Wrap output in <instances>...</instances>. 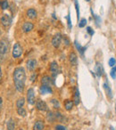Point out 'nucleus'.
Instances as JSON below:
<instances>
[{"mask_svg": "<svg viewBox=\"0 0 116 130\" xmlns=\"http://www.w3.org/2000/svg\"><path fill=\"white\" fill-rule=\"evenodd\" d=\"M17 114L19 115V116L22 117V118H25V117L27 116V110H26L23 107L19 108L17 109Z\"/></svg>", "mask_w": 116, "mask_h": 130, "instance_id": "25", "label": "nucleus"}, {"mask_svg": "<svg viewBox=\"0 0 116 130\" xmlns=\"http://www.w3.org/2000/svg\"><path fill=\"white\" fill-rule=\"evenodd\" d=\"M86 30H87V32H88V33H89V36H93L95 34V31H94V30H93L92 28L91 27H87L86 28Z\"/></svg>", "mask_w": 116, "mask_h": 130, "instance_id": "34", "label": "nucleus"}, {"mask_svg": "<svg viewBox=\"0 0 116 130\" xmlns=\"http://www.w3.org/2000/svg\"><path fill=\"white\" fill-rule=\"evenodd\" d=\"M1 35H2V30H1V28H0V37H1Z\"/></svg>", "mask_w": 116, "mask_h": 130, "instance_id": "39", "label": "nucleus"}, {"mask_svg": "<svg viewBox=\"0 0 116 130\" xmlns=\"http://www.w3.org/2000/svg\"><path fill=\"white\" fill-rule=\"evenodd\" d=\"M74 6H75V9H76V13H77V19L80 20V17H81V13H80V5L78 0H74Z\"/></svg>", "mask_w": 116, "mask_h": 130, "instance_id": "27", "label": "nucleus"}, {"mask_svg": "<svg viewBox=\"0 0 116 130\" xmlns=\"http://www.w3.org/2000/svg\"><path fill=\"white\" fill-rule=\"evenodd\" d=\"M26 16L30 20H35L36 18L37 17V12L35 8H29L26 11Z\"/></svg>", "mask_w": 116, "mask_h": 130, "instance_id": "13", "label": "nucleus"}, {"mask_svg": "<svg viewBox=\"0 0 116 130\" xmlns=\"http://www.w3.org/2000/svg\"><path fill=\"white\" fill-rule=\"evenodd\" d=\"M62 41H63V44H64L65 46H70V45H71V41H70L69 38H68L66 35L63 36V39H62Z\"/></svg>", "mask_w": 116, "mask_h": 130, "instance_id": "28", "label": "nucleus"}, {"mask_svg": "<svg viewBox=\"0 0 116 130\" xmlns=\"http://www.w3.org/2000/svg\"><path fill=\"white\" fill-rule=\"evenodd\" d=\"M26 101H27V103L30 105L35 104L36 103L35 90H34L32 87H30V88L27 90V93H26Z\"/></svg>", "mask_w": 116, "mask_h": 130, "instance_id": "5", "label": "nucleus"}, {"mask_svg": "<svg viewBox=\"0 0 116 130\" xmlns=\"http://www.w3.org/2000/svg\"><path fill=\"white\" fill-rule=\"evenodd\" d=\"M10 42L7 38H2L0 39V64L6 61L9 53Z\"/></svg>", "mask_w": 116, "mask_h": 130, "instance_id": "2", "label": "nucleus"}, {"mask_svg": "<svg viewBox=\"0 0 116 130\" xmlns=\"http://www.w3.org/2000/svg\"><path fill=\"white\" fill-rule=\"evenodd\" d=\"M50 103H51V104L53 105V107L55 109V110H58V109L61 108V104H60V102L57 100V99H55V98L51 99V100H50Z\"/></svg>", "mask_w": 116, "mask_h": 130, "instance_id": "24", "label": "nucleus"}, {"mask_svg": "<svg viewBox=\"0 0 116 130\" xmlns=\"http://www.w3.org/2000/svg\"><path fill=\"white\" fill-rule=\"evenodd\" d=\"M103 87H104V89L105 90L106 95H107L110 99H112V89H111V87H109L108 83L104 82V84H103Z\"/></svg>", "mask_w": 116, "mask_h": 130, "instance_id": "20", "label": "nucleus"}, {"mask_svg": "<svg viewBox=\"0 0 116 130\" xmlns=\"http://www.w3.org/2000/svg\"><path fill=\"white\" fill-rule=\"evenodd\" d=\"M36 79H37V74H36V73H32L31 76H30V81H31L32 83L35 82V81H36Z\"/></svg>", "mask_w": 116, "mask_h": 130, "instance_id": "35", "label": "nucleus"}, {"mask_svg": "<svg viewBox=\"0 0 116 130\" xmlns=\"http://www.w3.org/2000/svg\"><path fill=\"white\" fill-rule=\"evenodd\" d=\"M26 71L23 67H16L13 71V81L16 91L22 94L25 89L26 84Z\"/></svg>", "mask_w": 116, "mask_h": 130, "instance_id": "1", "label": "nucleus"}, {"mask_svg": "<svg viewBox=\"0 0 116 130\" xmlns=\"http://www.w3.org/2000/svg\"><path fill=\"white\" fill-rule=\"evenodd\" d=\"M73 103L74 105H79L81 103V95H80V90L78 87H75V92H74V95H73Z\"/></svg>", "mask_w": 116, "mask_h": 130, "instance_id": "16", "label": "nucleus"}, {"mask_svg": "<svg viewBox=\"0 0 116 130\" xmlns=\"http://www.w3.org/2000/svg\"><path fill=\"white\" fill-rule=\"evenodd\" d=\"M60 70H59V65L57 63V61H53L50 63V72L52 74V77L55 78L57 76V74L59 73Z\"/></svg>", "mask_w": 116, "mask_h": 130, "instance_id": "8", "label": "nucleus"}, {"mask_svg": "<svg viewBox=\"0 0 116 130\" xmlns=\"http://www.w3.org/2000/svg\"><path fill=\"white\" fill-rule=\"evenodd\" d=\"M74 45H75V46H76L77 50H78V51H79V53H81V55H83V54H84L85 51H86V49H87V47H86V46H81V44H80V43H78V41H74Z\"/></svg>", "mask_w": 116, "mask_h": 130, "instance_id": "23", "label": "nucleus"}, {"mask_svg": "<svg viewBox=\"0 0 116 130\" xmlns=\"http://www.w3.org/2000/svg\"><path fill=\"white\" fill-rule=\"evenodd\" d=\"M52 17H53L54 19H55V20H57V18H56V16H55V14H52Z\"/></svg>", "mask_w": 116, "mask_h": 130, "instance_id": "38", "label": "nucleus"}, {"mask_svg": "<svg viewBox=\"0 0 116 130\" xmlns=\"http://www.w3.org/2000/svg\"><path fill=\"white\" fill-rule=\"evenodd\" d=\"M2 82H3V70L1 65H0V85L2 84Z\"/></svg>", "mask_w": 116, "mask_h": 130, "instance_id": "36", "label": "nucleus"}, {"mask_svg": "<svg viewBox=\"0 0 116 130\" xmlns=\"http://www.w3.org/2000/svg\"><path fill=\"white\" fill-rule=\"evenodd\" d=\"M66 19H67V24H68V28H69V30H71V28H72V24H71V15H70V14H68Z\"/></svg>", "mask_w": 116, "mask_h": 130, "instance_id": "30", "label": "nucleus"}, {"mask_svg": "<svg viewBox=\"0 0 116 130\" xmlns=\"http://www.w3.org/2000/svg\"><path fill=\"white\" fill-rule=\"evenodd\" d=\"M62 39H63V35H62L61 33H58L55 34V36L53 37V38H52V45H53L55 48H59L60 47V45H61L62 44Z\"/></svg>", "mask_w": 116, "mask_h": 130, "instance_id": "6", "label": "nucleus"}, {"mask_svg": "<svg viewBox=\"0 0 116 130\" xmlns=\"http://www.w3.org/2000/svg\"><path fill=\"white\" fill-rule=\"evenodd\" d=\"M109 65H110L111 67H114V66H115V65H116L115 58H113V57L110 58V60H109Z\"/></svg>", "mask_w": 116, "mask_h": 130, "instance_id": "33", "label": "nucleus"}, {"mask_svg": "<svg viewBox=\"0 0 116 130\" xmlns=\"http://www.w3.org/2000/svg\"><path fill=\"white\" fill-rule=\"evenodd\" d=\"M40 95H47V94H53V89L52 87H48V86H44L41 85V87H40Z\"/></svg>", "mask_w": 116, "mask_h": 130, "instance_id": "14", "label": "nucleus"}, {"mask_svg": "<svg viewBox=\"0 0 116 130\" xmlns=\"http://www.w3.org/2000/svg\"><path fill=\"white\" fill-rule=\"evenodd\" d=\"M25 101H26V99L24 98V97H20V98H18L17 101H16V103H15L16 109L23 107L24 104H25Z\"/></svg>", "mask_w": 116, "mask_h": 130, "instance_id": "22", "label": "nucleus"}, {"mask_svg": "<svg viewBox=\"0 0 116 130\" xmlns=\"http://www.w3.org/2000/svg\"><path fill=\"white\" fill-rule=\"evenodd\" d=\"M9 7H10V4H9L8 0H0V8H1V10H8Z\"/></svg>", "mask_w": 116, "mask_h": 130, "instance_id": "21", "label": "nucleus"}, {"mask_svg": "<svg viewBox=\"0 0 116 130\" xmlns=\"http://www.w3.org/2000/svg\"><path fill=\"white\" fill-rule=\"evenodd\" d=\"M69 61L72 66H76L78 64V56L75 52H71L69 53Z\"/></svg>", "mask_w": 116, "mask_h": 130, "instance_id": "15", "label": "nucleus"}, {"mask_svg": "<svg viewBox=\"0 0 116 130\" xmlns=\"http://www.w3.org/2000/svg\"><path fill=\"white\" fill-rule=\"evenodd\" d=\"M22 53H23V47L22 46V45L18 42L14 43L12 49V57L14 59H18L22 56Z\"/></svg>", "mask_w": 116, "mask_h": 130, "instance_id": "4", "label": "nucleus"}, {"mask_svg": "<svg viewBox=\"0 0 116 130\" xmlns=\"http://www.w3.org/2000/svg\"><path fill=\"white\" fill-rule=\"evenodd\" d=\"M13 17L8 14H4L0 17V25L4 28L5 30H7L8 28L12 25Z\"/></svg>", "mask_w": 116, "mask_h": 130, "instance_id": "3", "label": "nucleus"}, {"mask_svg": "<svg viewBox=\"0 0 116 130\" xmlns=\"http://www.w3.org/2000/svg\"><path fill=\"white\" fill-rule=\"evenodd\" d=\"M3 108V98L0 97V110Z\"/></svg>", "mask_w": 116, "mask_h": 130, "instance_id": "37", "label": "nucleus"}, {"mask_svg": "<svg viewBox=\"0 0 116 130\" xmlns=\"http://www.w3.org/2000/svg\"><path fill=\"white\" fill-rule=\"evenodd\" d=\"M35 103L37 110H40V111H47L48 110V106H47V103L45 101L41 100V99H37Z\"/></svg>", "mask_w": 116, "mask_h": 130, "instance_id": "7", "label": "nucleus"}, {"mask_svg": "<svg viewBox=\"0 0 116 130\" xmlns=\"http://www.w3.org/2000/svg\"><path fill=\"white\" fill-rule=\"evenodd\" d=\"M110 74H111V77L112 78V79H116V66L112 67V70L111 71Z\"/></svg>", "mask_w": 116, "mask_h": 130, "instance_id": "32", "label": "nucleus"}, {"mask_svg": "<svg viewBox=\"0 0 116 130\" xmlns=\"http://www.w3.org/2000/svg\"><path fill=\"white\" fill-rule=\"evenodd\" d=\"M104 67H103L102 63H100L99 61L96 63L95 65V73H96V75L97 76L98 78H101L103 75H104Z\"/></svg>", "mask_w": 116, "mask_h": 130, "instance_id": "11", "label": "nucleus"}, {"mask_svg": "<svg viewBox=\"0 0 116 130\" xmlns=\"http://www.w3.org/2000/svg\"><path fill=\"white\" fill-rule=\"evenodd\" d=\"M37 61L36 59H29L26 61V68L29 71H33L36 69Z\"/></svg>", "mask_w": 116, "mask_h": 130, "instance_id": "10", "label": "nucleus"}, {"mask_svg": "<svg viewBox=\"0 0 116 130\" xmlns=\"http://www.w3.org/2000/svg\"><path fill=\"white\" fill-rule=\"evenodd\" d=\"M19 130H23V129H22V128H21V129H19Z\"/></svg>", "mask_w": 116, "mask_h": 130, "instance_id": "40", "label": "nucleus"}, {"mask_svg": "<svg viewBox=\"0 0 116 130\" xmlns=\"http://www.w3.org/2000/svg\"><path fill=\"white\" fill-rule=\"evenodd\" d=\"M16 129V123L15 120L13 118H10L6 122V130H15Z\"/></svg>", "mask_w": 116, "mask_h": 130, "instance_id": "17", "label": "nucleus"}, {"mask_svg": "<svg viewBox=\"0 0 116 130\" xmlns=\"http://www.w3.org/2000/svg\"><path fill=\"white\" fill-rule=\"evenodd\" d=\"M47 120H48L49 122H54V121L56 119V118H55V113H53L52 111H48V112H47Z\"/></svg>", "mask_w": 116, "mask_h": 130, "instance_id": "26", "label": "nucleus"}, {"mask_svg": "<svg viewBox=\"0 0 116 130\" xmlns=\"http://www.w3.org/2000/svg\"><path fill=\"white\" fill-rule=\"evenodd\" d=\"M54 80L55 79H52L50 76H43L41 79V84L44 86H48V87H51L52 85H54L55 84V82H54Z\"/></svg>", "mask_w": 116, "mask_h": 130, "instance_id": "12", "label": "nucleus"}, {"mask_svg": "<svg viewBox=\"0 0 116 130\" xmlns=\"http://www.w3.org/2000/svg\"><path fill=\"white\" fill-rule=\"evenodd\" d=\"M34 24L31 22H24L22 26V30L24 33H30L33 30Z\"/></svg>", "mask_w": 116, "mask_h": 130, "instance_id": "9", "label": "nucleus"}, {"mask_svg": "<svg viewBox=\"0 0 116 130\" xmlns=\"http://www.w3.org/2000/svg\"><path fill=\"white\" fill-rule=\"evenodd\" d=\"M63 106H64V109L67 110V111H70L73 109L74 107V103H73L72 100H70V99H67L63 102Z\"/></svg>", "mask_w": 116, "mask_h": 130, "instance_id": "18", "label": "nucleus"}, {"mask_svg": "<svg viewBox=\"0 0 116 130\" xmlns=\"http://www.w3.org/2000/svg\"><path fill=\"white\" fill-rule=\"evenodd\" d=\"M55 130H68L66 126H64L63 125H60L57 124L55 126Z\"/></svg>", "mask_w": 116, "mask_h": 130, "instance_id": "31", "label": "nucleus"}, {"mask_svg": "<svg viewBox=\"0 0 116 130\" xmlns=\"http://www.w3.org/2000/svg\"><path fill=\"white\" fill-rule=\"evenodd\" d=\"M86 24H87V19L86 18H82V19H81L79 21L78 26H79V28H84L86 27Z\"/></svg>", "mask_w": 116, "mask_h": 130, "instance_id": "29", "label": "nucleus"}, {"mask_svg": "<svg viewBox=\"0 0 116 130\" xmlns=\"http://www.w3.org/2000/svg\"><path fill=\"white\" fill-rule=\"evenodd\" d=\"M45 128V123L43 120H37L33 125L32 130H44Z\"/></svg>", "mask_w": 116, "mask_h": 130, "instance_id": "19", "label": "nucleus"}]
</instances>
